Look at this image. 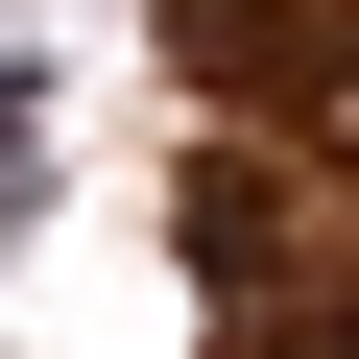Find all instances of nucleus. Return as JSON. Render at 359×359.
I'll use <instances>...</instances> for the list:
<instances>
[{
    "label": "nucleus",
    "mask_w": 359,
    "mask_h": 359,
    "mask_svg": "<svg viewBox=\"0 0 359 359\" xmlns=\"http://www.w3.org/2000/svg\"><path fill=\"white\" fill-rule=\"evenodd\" d=\"M168 72H216V96H264V72H287V0H168Z\"/></svg>",
    "instance_id": "nucleus-1"
},
{
    "label": "nucleus",
    "mask_w": 359,
    "mask_h": 359,
    "mask_svg": "<svg viewBox=\"0 0 359 359\" xmlns=\"http://www.w3.org/2000/svg\"><path fill=\"white\" fill-rule=\"evenodd\" d=\"M335 144H359V48H335Z\"/></svg>",
    "instance_id": "nucleus-2"
}]
</instances>
